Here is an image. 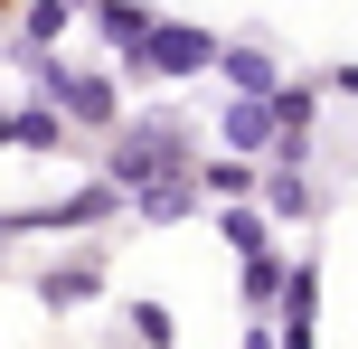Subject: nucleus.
Instances as JSON below:
<instances>
[{
  "label": "nucleus",
  "mask_w": 358,
  "mask_h": 349,
  "mask_svg": "<svg viewBox=\"0 0 358 349\" xmlns=\"http://www.w3.org/2000/svg\"><path fill=\"white\" fill-rule=\"evenodd\" d=\"M0 10H10V0H0Z\"/></svg>",
  "instance_id": "f257e3e1"
}]
</instances>
